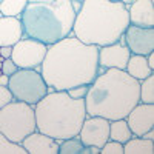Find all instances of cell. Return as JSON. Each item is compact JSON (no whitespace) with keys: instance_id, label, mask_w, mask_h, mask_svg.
<instances>
[{"instance_id":"cell-1","label":"cell","mask_w":154,"mask_h":154,"mask_svg":"<svg viewBox=\"0 0 154 154\" xmlns=\"http://www.w3.org/2000/svg\"><path fill=\"white\" fill-rule=\"evenodd\" d=\"M49 91H68L79 85H89L99 68V46L80 42L72 32L65 38L48 45L40 68Z\"/></svg>"},{"instance_id":"cell-2","label":"cell","mask_w":154,"mask_h":154,"mask_svg":"<svg viewBox=\"0 0 154 154\" xmlns=\"http://www.w3.org/2000/svg\"><path fill=\"white\" fill-rule=\"evenodd\" d=\"M139 80L125 69H102L89 83L85 96L86 116H100L108 120L125 119L139 103Z\"/></svg>"},{"instance_id":"cell-3","label":"cell","mask_w":154,"mask_h":154,"mask_svg":"<svg viewBox=\"0 0 154 154\" xmlns=\"http://www.w3.org/2000/svg\"><path fill=\"white\" fill-rule=\"evenodd\" d=\"M128 25V5L114 0H85L75 12L72 35L86 45L106 46L122 40Z\"/></svg>"},{"instance_id":"cell-4","label":"cell","mask_w":154,"mask_h":154,"mask_svg":"<svg viewBox=\"0 0 154 154\" xmlns=\"http://www.w3.org/2000/svg\"><path fill=\"white\" fill-rule=\"evenodd\" d=\"M37 131L63 140L79 134L86 117L85 99H72L66 91H48L34 105Z\"/></svg>"},{"instance_id":"cell-5","label":"cell","mask_w":154,"mask_h":154,"mask_svg":"<svg viewBox=\"0 0 154 154\" xmlns=\"http://www.w3.org/2000/svg\"><path fill=\"white\" fill-rule=\"evenodd\" d=\"M75 12L71 0H56L53 3L28 2L20 16L23 32L45 45H53L72 32Z\"/></svg>"},{"instance_id":"cell-6","label":"cell","mask_w":154,"mask_h":154,"mask_svg":"<svg viewBox=\"0 0 154 154\" xmlns=\"http://www.w3.org/2000/svg\"><path fill=\"white\" fill-rule=\"evenodd\" d=\"M37 130L34 106L20 100H12L0 108V133L11 142L22 143V140Z\"/></svg>"},{"instance_id":"cell-7","label":"cell","mask_w":154,"mask_h":154,"mask_svg":"<svg viewBox=\"0 0 154 154\" xmlns=\"http://www.w3.org/2000/svg\"><path fill=\"white\" fill-rule=\"evenodd\" d=\"M8 88L14 100L25 102L32 106L49 91L38 68H19L9 77Z\"/></svg>"},{"instance_id":"cell-8","label":"cell","mask_w":154,"mask_h":154,"mask_svg":"<svg viewBox=\"0 0 154 154\" xmlns=\"http://www.w3.org/2000/svg\"><path fill=\"white\" fill-rule=\"evenodd\" d=\"M46 49L48 45L25 35L16 45H12L11 59L19 68H40Z\"/></svg>"},{"instance_id":"cell-9","label":"cell","mask_w":154,"mask_h":154,"mask_svg":"<svg viewBox=\"0 0 154 154\" xmlns=\"http://www.w3.org/2000/svg\"><path fill=\"white\" fill-rule=\"evenodd\" d=\"M77 136L85 146L102 148L109 139V120L100 116H86Z\"/></svg>"},{"instance_id":"cell-10","label":"cell","mask_w":154,"mask_h":154,"mask_svg":"<svg viewBox=\"0 0 154 154\" xmlns=\"http://www.w3.org/2000/svg\"><path fill=\"white\" fill-rule=\"evenodd\" d=\"M122 42L126 45L131 54L146 56L154 51V28L136 26L130 23L122 35Z\"/></svg>"},{"instance_id":"cell-11","label":"cell","mask_w":154,"mask_h":154,"mask_svg":"<svg viewBox=\"0 0 154 154\" xmlns=\"http://www.w3.org/2000/svg\"><path fill=\"white\" fill-rule=\"evenodd\" d=\"M125 120L134 136H143L154 128V105L139 102L126 114Z\"/></svg>"},{"instance_id":"cell-12","label":"cell","mask_w":154,"mask_h":154,"mask_svg":"<svg viewBox=\"0 0 154 154\" xmlns=\"http://www.w3.org/2000/svg\"><path fill=\"white\" fill-rule=\"evenodd\" d=\"M130 56V49L126 48V45L122 40L106 46H99V68L100 71L108 68L125 69Z\"/></svg>"},{"instance_id":"cell-13","label":"cell","mask_w":154,"mask_h":154,"mask_svg":"<svg viewBox=\"0 0 154 154\" xmlns=\"http://www.w3.org/2000/svg\"><path fill=\"white\" fill-rule=\"evenodd\" d=\"M20 145L28 154H59V140L37 130L25 137Z\"/></svg>"},{"instance_id":"cell-14","label":"cell","mask_w":154,"mask_h":154,"mask_svg":"<svg viewBox=\"0 0 154 154\" xmlns=\"http://www.w3.org/2000/svg\"><path fill=\"white\" fill-rule=\"evenodd\" d=\"M128 19L131 25L143 28H154V2L134 0L128 5Z\"/></svg>"},{"instance_id":"cell-15","label":"cell","mask_w":154,"mask_h":154,"mask_svg":"<svg viewBox=\"0 0 154 154\" xmlns=\"http://www.w3.org/2000/svg\"><path fill=\"white\" fill-rule=\"evenodd\" d=\"M25 37L20 17L0 16V46H12Z\"/></svg>"},{"instance_id":"cell-16","label":"cell","mask_w":154,"mask_h":154,"mask_svg":"<svg viewBox=\"0 0 154 154\" xmlns=\"http://www.w3.org/2000/svg\"><path fill=\"white\" fill-rule=\"evenodd\" d=\"M125 71L130 74L133 79L136 80H143L146 79L148 75L154 74V69L148 65L146 57L145 56H140V54H131L130 59H128V63L125 66Z\"/></svg>"},{"instance_id":"cell-17","label":"cell","mask_w":154,"mask_h":154,"mask_svg":"<svg viewBox=\"0 0 154 154\" xmlns=\"http://www.w3.org/2000/svg\"><path fill=\"white\" fill-rule=\"evenodd\" d=\"M123 154H154V140L133 136L123 143Z\"/></svg>"},{"instance_id":"cell-18","label":"cell","mask_w":154,"mask_h":154,"mask_svg":"<svg viewBox=\"0 0 154 154\" xmlns=\"http://www.w3.org/2000/svg\"><path fill=\"white\" fill-rule=\"evenodd\" d=\"M134 134L131 133L130 126H128L125 119H117V120H109V139L117 140L120 143H125L130 140Z\"/></svg>"},{"instance_id":"cell-19","label":"cell","mask_w":154,"mask_h":154,"mask_svg":"<svg viewBox=\"0 0 154 154\" xmlns=\"http://www.w3.org/2000/svg\"><path fill=\"white\" fill-rule=\"evenodd\" d=\"M26 5L28 0H0V16L20 17Z\"/></svg>"},{"instance_id":"cell-20","label":"cell","mask_w":154,"mask_h":154,"mask_svg":"<svg viewBox=\"0 0 154 154\" xmlns=\"http://www.w3.org/2000/svg\"><path fill=\"white\" fill-rule=\"evenodd\" d=\"M83 149H85V145L82 143L79 136L59 140V152L60 154H83Z\"/></svg>"},{"instance_id":"cell-21","label":"cell","mask_w":154,"mask_h":154,"mask_svg":"<svg viewBox=\"0 0 154 154\" xmlns=\"http://www.w3.org/2000/svg\"><path fill=\"white\" fill-rule=\"evenodd\" d=\"M139 100L142 103H154V74L139 82Z\"/></svg>"},{"instance_id":"cell-22","label":"cell","mask_w":154,"mask_h":154,"mask_svg":"<svg viewBox=\"0 0 154 154\" xmlns=\"http://www.w3.org/2000/svg\"><path fill=\"white\" fill-rule=\"evenodd\" d=\"M0 154H26V151L20 143L11 142L6 136L0 133Z\"/></svg>"},{"instance_id":"cell-23","label":"cell","mask_w":154,"mask_h":154,"mask_svg":"<svg viewBox=\"0 0 154 154\" xmlns=\"http://www.w3.org/2000/svg\"><path fill=\"white\" fill-rule=\"evenodd\" d=\"M100 152L102 154H123V143L108 139V142L100 148Z\"/></svg>"},{"instance_id":"cell-24","label":"cell","mask_w":154,"mask_h":154,"mask_svg":"<svg viewBox=\"0 0 154 154\" xmlns=\"http://www.w3.org/2000/svg\"><path fill=\"white\" fill-rule=\"evenodd\" d=\"M88 88H89V85H79V86L69 88L66 93H68L72 99H85V96H86V93H88Z\"/></svg>"},{"instance_id":"cell-25","label":"cell","mask_w":154,"mask_h":154,"mask_svg":"<svg viewBox=\"0 0 154 154\" xmlns=\"http://www.w3.org/2000/svg\"><path fill=\"white\" fill-rule=\"evenodd\" d=\"M0 69H2L3 74H6V75L11 77L12 74H14V72L19 69V66H17L16 63L12 62V59L9 57V59H3V62H2V68H0Z\"/></svg>"},{"instance_id":"cell-26","label":"cell","mask_w":154,"mask_h":154,"mask_svg":"<svg viewBox=\"0 0 154 154\" xmlns=\"http://www.w3.org/2000/svg\"><path fill=\"white\" fill-rule=\"evenodd\" d=\"M12 100H14V97H12L9 88L0 85V108H3L5 105H8L9 102H12Z\"/></svg>"},{"instance_id":"cell-27","label":"cell","mask_w":154,"mask_h":154,"mask_svg":"<svg viewBox=\"0 0 154 154\" xmlns=\"http://www.w3.org/2000/svg\"><path fill=\"white\" fill-rule=\"evenodd\" d=\"M12 53V46H0V57L2 59H9Z\"/></svg>"},{"instance_id":"cell-28","label":"cell","mask_w":154,"mask_h":154,"mask_svg":"<svg viewBox=\"0 0 154 154\" xmlns=\"http://www.w3.org/2000/svg\"><path fill=\"white\" fill-rule=\"evenodd\" d=\"M100 152V148L97 146H85L83 149V154H99Z\"/></svg>"},{"instance_id":"cell-29","label":"cell","mask_w":154,"mask_h":154,"mask_svg":"<svg viewBox=\"0 0 154 154\" xmlns=\"http://www.w3.org/2000/svg\"><path fill=\"white\" fill-rule=\"evenodd\" d=\"M8 83H9V75H6V74H0V85L2 86H8Z\"/></svg>"},{"instance_id":"cell-30","label":"cell","mask_w":154,"mask_h":154,"mask_svg":"<svg viewBox=\"0 0 154 154\" xmlns=\"http://www.w3.org/2000/svg\"><path fill=\"white\" fill-rule=\"evenodd\" d=\"M71 2H72V5H74V8H75V9H79V8H80V5L85 2V0H71Z\"/></svg>"},{"instance_id":"cell-31","label":"cell","mask_w":154,"mask_h":154,"mask_svg":"<svg viewBox=\"0 0 154 154\" xmlns=\"http://www.w3.org/2000/svg\"><path fill=\"white\" fill-rule=\"evenodd\" d=\"M28 2H40V3H53L56 0H28Z\"/></svg>"},{"instance_id":"cell-32","label":"cell","mask_w":154,"mask_h":154,"mask_svg":"<svg viewBox=\"0 0 154 154\" xmlns=\"http://www.w3.org/2000/svg\"><path fill=\"white\" fill-rule=\"evenodd\" d=\"M114 2H122V3H125V5H130V3L134 2V0H114Z\"/></svg>"},{"instance_id":"cell-33","label":"cell","mask_w":154,"mask_h":154,"mask_svg":"<svg viewBox=\"0 0 154 154\" xmlns=\"http://www.w3.org/2000/svg\"><path fill=\"white\" fill-rule=\"evenodd\" d=\"M0 74H2V69H0Z\"/></svg>"}]
</instances>
